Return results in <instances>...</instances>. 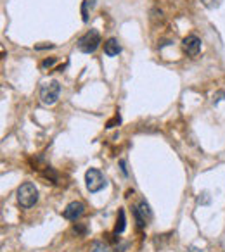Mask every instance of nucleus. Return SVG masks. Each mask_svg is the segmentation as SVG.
Wrapping results in <instances>:
<instances>
[{"label": "nucleus", "instance_id": "20e7f679", "mask_svg": "<svg viewBox=\"0 0 225 252\" xmlns=\"http://www.w3.org/2000/svg\"><path fill=\"white\" fill-rule=\"evenodd\" d=\"M59 94H61V85L57 81H50V83L42 85V88H40V100L45 105H52L59 98Z\"/></svg>", "mask_w": 225, "mask_h": 252}, {"label": "nucleus", "instance_id": "39448f33", "mask_svg": "<svg viewBox=\"0 0 225 252\" xmlns=\"http://www.w3.org/2000/svg\"><path fill=\"white\" fill-rule=\"evenodd\" d=\"M134 216H135V221H137L139 228H144L146 224H148V221L152 218V211L146 200H141L139 206L134 207Z\"/></svg>", "mask_w": 225, "mask_h": 252}, {"label": "nucleus", "instance_id": "6e6552de", "mask_svg": "<svg viewBox=\"0 0 225 252\" xmlns=\"http://www.w3.org/2000/svg\"><path fill=\"white\" fill-rule=\"evenodd\" d=\"M121 52V45L116 38H109L108 42L104 43V54L109 57H114Z\"/></svg>", "mask_w": 225, "mask_h": 252}, {"label": "nucleus", "instance_id": "423d86ee", "mask_svg": "<svg viewBox=\"0 0 225 252\" xmlns=\"http://www.w3.org/2000/svg\"><path fill=\"white\" fill-rule=\"evenodd\" d=\"M182 47H184V52H186L187 56L196 57L197 54L201 52V40H199V36H196V35L186 36V38H184V42H182Z\"/></svg>", "mask_w": 225, "mask_h": 252}, {"label": "nucleus", "instance_id": "f8f14e48", "mask_svg": "<svg viewBox=\"0 0 225 252\" xmlns=\"http://www.w3.org/2000/svg\"><path fill=\"white\" fill-rule=\"evenodd\" d=\"M88 5L92 7V2L90 0H85L83 4H81V16H83V21H88Z\"/></svg>", "mask_w": 225, "mask_h": 252}, {"label": "nucleus", "instance_id": "7ed1b4c3", "mask_svg": "<svg viewBox=\"0 0 225 252\" xmlns=\"http://www.w3.org/2000/svg\"><path fill=\"white\" fill-rule=\"evenodd\" d=\"M85 185H87V190L90 193H97L108 185V182H106L104 175H102L99 169L90 168L87 173H85Z\"/></svg>", "mask_w": 225, "mask_h": 252}, {"label": "nucleus", "instance_id": "f257e3e1", "mask_svg": "<svg viewBox=\"0 0 225 252\" xmlns=\"http://www.w3.org/2000/svg\"><path fill=\"white\" fill-rule=\"evenodd\" d=\"M18 202L21 207L30 209L38 202V189L35 187V183L26 182L23 185H19L18 189Z\"/></svg>", "mask_w": 225, "mask_h": 252}, {"label": "nucleus", "instance_id": "9b49d317", "mask_svg": "<svg viewBox=\"0 0 225 252\" xmlns=\"http://www.w3.org/2000/svg\"><path fill=\"white\" fill-rule=\"evenodd\" d=\"M92 252H109V247L104 244V242H94Z\"/></svg>", "mask_w": 225, "mask_h": 252}, {"label": "nucleus", "instance_id": "6ab92c4d", "mask_svg": "<svg viewBox=\"0 0 225 252\" xmlns=\"http://www.w3.org/2000/svg\"><path fill=\"white\" fill-rule=\"evenodd\" d=\"M186 252H201V249H197V247H189Z\"/></svg>", "mask_w": 225, "mask_h": 252}, {"label": "nucleus", "instance_id": "1a4fd4ad", "mask_svg": "<svg viewBox=\"0 0 225 252\" xmlns=\"http://www.w3.org/2000/svg\"><path fill=\"white\" fill-rule=\"evenodd\" d=\"M125 228H127V216H125V209L118 211V221H116V226H114V233H123Z\"/></svg>", "mask_w": 225, "mask_h": 252}, {"label": "nucleus", "instance_id": "9d476101", "mask_svg": "<svg viewBox=\"0 0 225 252\" xmlns=\"http://www.w3.org/2000/svg\"><path fill=\"white\" fill-rule=\"evenodd\" d=\"M201 2H203V5H204V7H208V9H218L224 0H201Z\"/></svg>", "mask_w": 225, "mask_h": 252}, {"label": "nucleus", "instance_id": "f3484780", "mask_svg": "<svg viewBox=\"0 0 225 252\" xmlns=\"http://www.w3.org/2000/svg\"><path fill=\"white\" fill-rule=\"evenodd\" d=\"M75 231H76V233H81V235H83L87 230H85V226H80V224H76V226H75Z\"/></svg>", "mask_w": 225, "mask_h": 252}, {"label": "nucleus", "instance_id": "2eb2a0df", "mask_svg": "<svg viewBox=\"0 0 225 252\" xmlns=\"http://www.w3.org/2000/svg\"><path fill=\"white\" fill-rule=\"evenodd\" d=\"M224 97H225V92H218L217 95H213V104H217V102H220Z\"/></svg>", "mask_w": 225, "mask_h": 252}, {"label": "nucleus", "instance_id": "0eeeda50", "mask_svg": "<svg viewBox=\"0 0 225 252\" xmlns=\"http://www.w3.org/2000/svg\"><path fill=\"white\" fill-rule=\"evenodd\" d=\"M83 213H85V206L81 202H78V200H75V202L68 204L66 209L63 211V216L70 221H76L78 218H81Z\"/></svg>", "mask_w": 225, "mask_h": 252}, {"label": "nucleus", "instance_id": "4468645a", "mask_svg": "<svg viewBox=\"0 0 225 252\" xmlns=\"http://www.w3.org/2000/svg\"><path fill=\"white\" fill-rule=\"evenodd\" d=\"M56 57H50V59H45V61H43V63H42V67H43V69H47V67H52L54 66V64H56Z\"/></svg>", "mask_w": 225, "mask_h": 252}, {"label": "nucleus", "instance_id": "f03ea898", "mask_svg": "<svg viewBox=\"0 0 225 252\" xmlns=\"http://www.w3.org/2000/svg\"><path fill=\"white\" fill-rule=\"evenodd\" d=\"M99 43H101V33L97 30H90L78 40V50L83 54H94Z\"/></svg>", "mask_w": 225, "mask_h": 252}, {"label": "nucleus", "instance_id": "dca6fc26", "mask_svg": "<svg viewBox=\"0 0 225 252\" xmlns=\"http://www.w3.org/2000/svg\"><path fill=\"white\" fill-rule=\"evenodd\" d=\"M197 202H203V204H208V202H210V197H208V193H203V199H201V197H199V199H197Z\"/></svg>", "mask_w": 225, "mask_h": 252}, {"label": "nucleus", "instance_id": "ddd939ff", "mask_svg": "<svg viewBox=\"0 0 225 252\" xmlns=\"http://www.w3.org/2000/svg\"><path fill=\"white\" fill-rule=\"evenodd\" d=\"M120 123H121L120 114H114V118H112L111 121H108V125H106V126H108V128H114V126L120 125Z\"/></svg>", "mask_w": 225, "mask_h": 252}, {"label": "nucleus", "instance_id": "a211bd4d", "mask_svg": "<svg viewBox=\"0 0 225 252\" xmlns=\"http://www.w3.org/2000/svg\"><path fill=\"white\" fill-rule=\"evenodd\" d=\"M120 168H121V171H123V175H128V173H127V168H125V161H123V159L120 161Z\"/></svg>", "mask_w": 225, "mask_h": 252}]
</instances>
